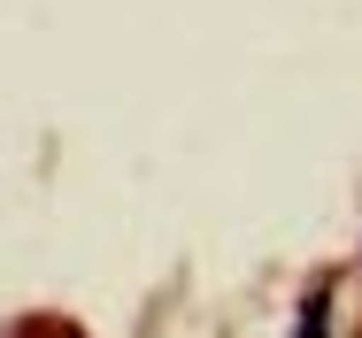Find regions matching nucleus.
<instances>
[{
  "instance_id": "f257e3e1",
  "label": "nucleus",
  "mask_w": 362,
  "mask_h": 338,
  "mask_svg": "<svg viewBox=\"0 0 362 338\" xmlns=\"http://www.w3.org/2000/svg\"><path fill=\"white\" fill-rule=\"evenodd\" d=\"M300 338H324V292L308 300V323H300Z\"/></svg>"
},
{
  "instance_id": "f03ea898",
  "label": "nucleus",
  "mask_w": 362,
  "mask_h": 338,
  "mask_svg": "<svg viewBox=\"0 0 362 338\" xmlns=\"http://www.w3.org/2000/svg\"><path fill=\"white\" fill-rule=\"evenodd\" d=\"M23 338H77V331H70V323H31Z\"/></svg>"
}]
</instances>
